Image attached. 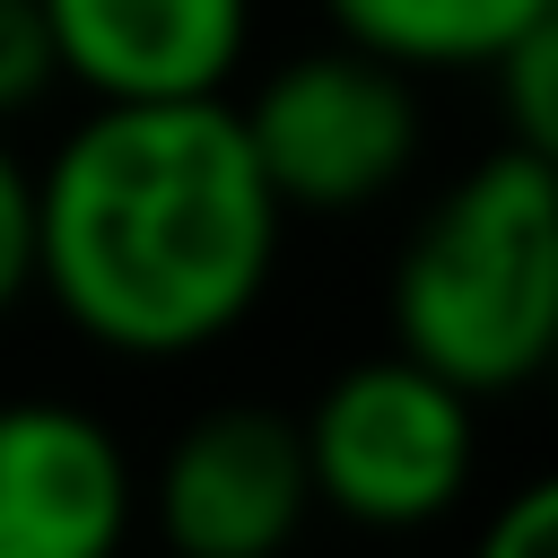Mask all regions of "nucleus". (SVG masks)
I'll return each mask as SVG.
<instances>
[{
  "mask_svg": "<svg viewBox=\"0 0 558 558\" xmlns=\"http://www.w3.org/2000/svg\"><path fill=\"white\" fill-rule=\"evenodd\" d=\"M235 122H244L253 166L279 192V209H366L418 157L410 70L349 44V35L331 52H305V61L270 70L253 87V105H235Z\"/></svg>",
  "mask_w": 558,
  "mask_h": 558,
  "instance_id": "20e7f679",
  "label": "nucleus"
},
{
  "mask_svg": "<svg viewBox=\"0 0 558 558\" xmlns=\"http://www.w3.org/2000/svg\"><path fill=\"white\" fill-rule=\"evenodd\" d=\"M497 96H506L514 148L541 157V166H558V0H549L532 26L506 35V52H497Z\"/></svg>",
  "mask_w": 558,
  "mask_h": 558,
  "instance_id": "1a4fd4ad",
  "label": "nucleus"
},
{
  "mask_svg": "<svg viewBox=\"0 0 558 558\" xmlns=\"http://www.w3.org/2000/svg\"><path fill=\"white\" fill-rule=\"evenodd\" d=\"M549 375H558V349H549Z\"/></svg>",
  "mask_w": 558,
  "mask_h": 558,
  "instance_id": "ddd939ff",
  "label": "nucleus"
},
{
  "mask_svg": "<svg viewBox=\"0 0 558 558\" xmlns=\"http://www.w3.org/2000/svg\"><path fill=\"white\" fill-rule=\"evenodd\" d=\"M314 506L305 427L262 401L201 410L157 462V532L183 558H270Z\"/></svg>",
  "mask_w": 558,
  "mask_h": 558,
  "instance_id": "39448f33",
  "label": "nucleus"
},
{
  "mask_svg": "<svg viewBox=\"0 0 558 558\" xmlns=\"http://www.w3.org/2000/svg\"><path fill=\"white\" fill-rule=\"evenodd\" d=\"M331 26L401 70H471L497 61L514 26H532L549 0H323Z\"/></svg>",
  "mask_w": 558,
  "mask_h": 558,
  "instance_id": "6e6552de",
  "label": "nucleus"
},
{
  "mask_svg": "<svg viewBox=\"0 0 558 558\" xmlns=\"http://www.w3.org/2000/svg\"><path fill=\"white\" fill-rule=\"evenodd\" d=\"M52 78H61V52L44 26V0H0V122L26 113Z\"/></svg>",
  "mask_w": 558,
  "mask_h": 558,
  "instance_id": "9d476101",
  "label": "nucleus"
},
{
  "mask_svg": "<svg viewBox=\"0 0 558 558\" xmlns=\"http://www.w3.org/2000/svg\"><path fill=\"white\" fill-rule=\"evenodd\" d=\"M296 427H305L314 506H340L349 523H375V532L436 523L471 488V462H480L471 392L418 366L410 349L331 375Z\"/></svg>",
  "mask_w": 558,
  "mask_h": 558,
  "instance_id": "7ed1b4c3",
  "label": "nucleus"
},
{
  "mask_svg": "<svg viewBox=\"0 0 558 558\" xmlns=\"http://www.w3.org/2000/svg\"><path fill=\"white\" fill-rule=\"evenodd\" d=\"M131 462L78 401H0V558H105Z\"/></svg>",
  "mask_w": 558,
  "mask_h": 558,
  "instance_id": "423d86ee",
  "label": "nucleus"
},
{
  "mask_svg": "<svg viewBox=\"0 0 558 558\" xmlns=\"http://www.w3.org/2000/svg\"><path fill=\"white\" fill-rule=\"evenodd\" d=\"M392 349L445 384L514 392L558 349V166L497 148L427 201L392 262Z\"/></svg>",
  "mask_w": 558,
  "mask_h": 558,
  "instance_id": "f03ea898",
  "label": "nucleus"
},
{
  "mask_svg": "<svg viewBox=\"0 0 558 558\" xmlns=\"http://www.w3.org/2000/svg\"><path fill=\"white\" fill-rule=\"evenodd\" d=\"M279 262V192L227 96H96L35 174V288L122 357L209 349Z\"/></svg>",
  "mask_w": 558,
  "mask_h": 558,
  "instance_id": "f257e3e1",
  "label": "nucleus"
},
{
  "mask_svg": "<svg viewBox=\"0 0 558 558\" xmlns=\"http://www.w3.org/2000/svg\"><path fill=\"white\" fill-rule=\"evenodd\" d=\"M35 288V174L0 148V314Z\"/></svg>",
  "mask_w": 558,
  "mask_h": 558,
  "instance_id": "9b49d317",
  "label": "nucleus"
},
{
  "mask_svg": "<svg viewBox=\"0 0 558 558\" xmlns=\"http://www.w3.org/2000/svg\"><path fill=\"white\" fill-rule=\"evenodd\" d=\"M488 549H497V558H558V471L523 480V488L488 514Z\"/></svg>",
  "mask_w": 558,
  "mask_h": 558,
  "instance_id": "f8f14e48",
  "label": "nucleus"
},
{
  "mask_svg": "<svg viewBox=\"0 0 558 558\" xmlns=\"http://www.w3.org/2000/svg\"><path fill=\"white\" fill-rule=\"evenodd\" d=\"M52 52L96 96H218L253 0H44Z\"/></svg>",
  "mask_w": 558,
  "mask_h": 558,
  "instance_id": "0eeeda50",
  "label": "nucleus"
}]
</instances>
